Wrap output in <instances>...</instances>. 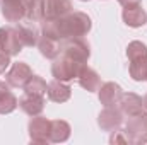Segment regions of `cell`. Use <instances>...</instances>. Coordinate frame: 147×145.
Listing matches in <instances>:
<instances>
[{"mask_svg":"<svg viewBox=\"0 0 147 145\" xmlns=\"http://www.w3.org/2000/svg\"><path fill=\"white\" fill-rule=\"evenodd\" d=\"M127 56L130 62L128 72L130 77L137 82L147 79V46L142 41H132L127 46Z\"/></svg>","mask_w":147,"mask_h":145,"instance_id":"2","label":"cell"},{"mask_svg":"<svg viewBox=\"0 0 147 145\" xmlns=\"http://www.w3.org/2000/svg\"><path fill=\"white\" fill-rule=\"evenodd\" d=\"M46 94H48V99L53 101V103H65V101L70 99L72 89H70V85H67L63 80H57V79H55L53 82L48 84Z\"/></svg>","mask_w":147,"mask_h":145,"instance_id":"17","label":"cell"},{"mask_svg":"<svg viewBox=\"0 0 147 145\" xmlns=\"http://www.w3.org/2000/svg\"><path fill=\"white\" fill-rule=\"evenodd\" d=\"M0 2H2V0H0Z\"/></svg>","mask_w":147,"mask_h":145,"instance_id":"30","label":"cell"},{"mask_svg":"<svg viewBox=\"0 0 147 145\" xmlns=\"http://www.w3.org/2000/svg\"><path fill=\"white\" fill-rule=\"evenodd\" d=\"M50 126H51V121L45 116H39L33 118L28 125V130H29V138L31 142L34 144H48L50 142Z\"/></svg>","mask_w":147,"mask_h":145,"instance_id":"6","label":"cell"},{"mask_svg":"<svg viewBox=\"0 0 147 145\" xmlns=\"http://www.w3.org/2000/svg\"><path fill=\"white\" fill-rule=\"evenodd\" d=\"M146 80H147V79H146Z\"/></svg>","mask_w":147,"mask_h":145,"instance_id":"31","label":"cell"},{"mask_svg":"<svg viewBox=\"0 0 147 145\" xmlns=\"http://www.w3.org/2000/svg\"><path fill=\"white\" fill-rule=\"evenodd\" d=\"M84 63H79L75 62L74 58L67 56V55H60L55 58L53 65H51V75L57 79V80H63V82H70L74 79H77V73L80 70Z\"/></svg>","mask_w":147,"mask_h":145,"instance_id":"4","label":"cell"},{"mask_svg":"<svg viewBox=\"0 0 147 145\" xmlns=\"http://www.w3.org/2000/svg\"><path fill=\"white\" fill-rule=\"evenodd\" d=\"M10 65V55L3 50H0V73L5 72V68Z\"/></svg>","mask_w":147,"mask_h":145,"instance_id":"25","label":"cell"},{"mask_svg":"<svg viewBox=\"0 0 147 145\" xmlns=\"http://www.w3.org/2000/svg\"><path fill=\"white\" fill-rule=\"evenodd\" d=\"M98 91H99V101H101V104H103L105 108L118 106L120 97H121V94H123L121 87H120L118 84H115V82H106V84H103Z\"/></svg>","mask_w":147,"mask_h":145,"instance_id":"13","label":"cell"},{"mask_svg":"<svg viewBox=\"0 0 147 145\" xmlns=\"http://www.w3.org/2000/svg\"><path fill=\"white\" fill-rule=\"evenodd\" d=\"M70 125L63 119H53L50 126V142L53 144H62L70 138Z\"/></svg>","mask_w":147,"mask_h":145,"instance_id":"21","label":"cell"},{"mask_svg":"<svg viewBox=\"0 0 147 145\" xmlns=\"http://www.w3.org/2000/svg\"><path fill=\"white\" fill-rule=\"evenodd\" d=\"M24 91L26 92H33L38 96H46V91H48V84L45 82L43 77L39 75H31V79L26 82L24 85Z\"/></svg>","mask_w":147,"mask_h":145,"instance_id":"23","label":"cell"},{"mask_svg":"<svg viewBox=\"0 0 147 145\" xmlns=\"http://www.w3.org/2000/svg\"><path fill=\"white\" fill-rule=\"evenodd\" d=\"M16 33L19 41L22 43V46H36L38 39H39V33H38L36 26H34V21H29V19H22L19 22H16Z\"/></svg>","mask_w":147,"mask_h":145,"instance_id":"9","label":"cell"},{"mask_svg":"<svg viewBox=\"0 0 147 145\" xmlns=\"http://www.w3.org/2000/svg\"><path fill=\"white\" fill-rule=\"evenodd\" d=\"M123 133L127 135L130 144H144L147 142V113L140 111L137 114L128 116L125 121Z\"/></svg>","mask_w":147,"mask_h":145,"instance_id":"3","label":"cell"},{"mask_svg":"<svg viewBox=\"0 0 147 145\" xmlns=\"http://www.w3.org/2000/svg\"><path fill=\"white\" fill-rule=\"evenodd\" d=\"M19 106L17 97L12 94L10 85L3 80H0V114H9Z\"/></svg>","mask_w":147,"mask_h":145,"instance_id":"19","label":"cell"},{"mask_svg":"<svg viewBox=\"0 0 147 145\" xmlns=\"http://www.w3.org/2000/svg\"><path fill=\"white\" fill-rule=\"evenodd\" d=\"M72 12L70 0H45V19H58Z\"/></svg>","mask_w":147,"mask_h":145,"instance_id":"15","label":"cell"},{"mask_svg":"<svg viewBox=\"0 0 147 145\" xmlns=\"http://www.w3.org/2000/svg\"><path fill=\"white\" fill-rule=\"evenodd\" d=\"M118 2H120V5H121V7H125V9H127V7L140 5V2H142V0H118Z\"/></svg>","mask_w":147,"mask_h":145,"instance_id":"26","label":"cell"},{"mask_svg":"<svg viewBox=\"0 0 147 145\" xmlns=\"http://www.w3.org/2000/svg\"><path fill=\"white\" fill-rule=\"evenodd\" d=\"M26 7V19L29 21H43L45 19V0H22Z\"/></svg>","mask_w":147,"mask_h":145,"instance_id":"22","label":"cell"},{"mask_svg":"<svg viewBox=\"0 0 147 145\" xmlns=\"http://www.w3.org/2000/svg\"><path fill=\"white\" fill-rule=\"evenodd\" d=\"M80 2H87V0H80Z\"/></svg>","mask_w":147,"mask_h":145,"instance_id":"28","label":"cell"},{"mask_svg":"<svg viewBox=\"0 0 147 145\" xmlns=\"http://www.w3.org/2000/svg\"><path fill=\"white\" fill-rule=\"evenodd\" d=\"M118 108L121 109L123 114L132 116V114H137V113L144 111V101H142L140 96H137L134 92H123L121 97H120Z\"/></svg>","mask_w":147,"mask_h":145,"instance_id":"16","label":"cell"},{"mask_svg":"<svg viewBox=\"0 0 147 145\" xmlns=\"http://www.w3.org/2000/svg\"><path fill=\"white\" fill-rule=\"evenodd\" d=\"M142 101H144V109L147 111V94L144 96V99H142Z\"/></svg>","mask_w":147,"mask_h":145,"instance_id":"27","label":"cell"},{"mask_svg":"<svg viewBox=\"0 0 147 145\" xmlns=\"http://www.w3.org/2000/svg\"><path fill=\"white\" fill-rule=\"evenodd\" d=\"M123 123V113L118 106H110V108H105L99 116H98V125L101 126V130L105 132H115L121 126Z\"/></svg>","mask_w":147,"mask_h":145,"instance_id":"7","label":"cell"},{"mask_svg":"<svg viewBox=\"0 0 147 145\" xmlns=\"http://www.w3.org/2000/svg\"><path fill=\"white\" fill-rule=\"evenodd\" d=\"M62 53L74 58L79 63H86L91 56V46L84 38H67L60 41Z\"/></svg>","mask_w":147,"mask_h":145,"instance_id":"5","label":"cell"},{"mask_svg":"<svg viewBox=\"0 0 147 145\" xmlns=\"http://www.w3.org/2000/svg\"><path fill=\"white\" fill-rule=\"evenodd\" d=\"M36 46H38V50H39V53L45 58H50V60H55L60 55V51H62V46H60L58 39H53V38L45 36V34L39 36Z\"/></svg>","mask_w":147,"mask_h":145,"instance_id":"20","label":"cell"},{"mask_svg":"<svg viewBox=\"0 0 147 145\" xmlns=\"http://www.w3.org/2000/svg\"><path fill=\"white\" fill-rule=\"evenodd\" d=\"M0 50H2V48H0Z\"/></svg>","mask_w":147,"mask_h":145,"instance_id":"29","label":"cell"},{"mask_svg":"<svg viewBox=\"0 0 147 145\" xmlns=\"http://www.w3.org/2000/svg\"><path fill=\"white\" fill-rule=\"evenodd\" d=\"M123 22L128 28H142L147 22V12L142 9V5H135V7H127L123 9Z\"/></svg>","mask_w":147,"mask_h":145,"instance_id":"18","label":"cell"},{"mask_svg":"<svg viewBox=\"0 0 147 145\" xmlns=\"http://www.w3.org/2000/svg\"><path fill=\"white\" fill-rule=\"evenodd\" d=\"M111 144H128V138H127V135L123 133V130L120 132V130H115V133L111 135L110 138Z\"/></svg>","mask_w":147,"mask_h":145,"instance_id":"24","label":"cell"},{"mask_svg":"<svg viewBox=\"0 0 147 145\" xmlns=\"http://www.w3.org/2000/svg\"><path fill=\"white\" fill-rule=\"evenodd\" d=\"M77 82L82 89L89 91V92H94L101 87V79L96 70H92L91 67H87L86 63L80 67V70L77 73Z\"/></svg>","mask_w":147,"mask_h":145,"instance_id":"14","label":"cell"},{"mask_svg":"<svg viewBox=\"0 0 147 145\" xmlns=\"http://www.w3.org/2000/svg\"><path fill=\"white\" fill-rule=\"evenodd\" d=\"M31 75H33V70H31V67L28 63L17 62V63H14L10 67L9 72L5 73V80H7V84L10 87H22L24 89V85L31 79Z\"/></svg>","mask_w":147,"mask_h":145,"instance_id":"8","label":"cell"},{"mask_svg":"<svg viewBox=\"0 0 147 145\" xmlns=\"http://www.w3.org/2000/svg\"><path fill=\"white\" fill-rule=\"evenodd\" d=\"M19 108L29 116H38L45 108V96H38L24 91V94L19 97Z\"/></svg>","mask_w":147,"mask_h":145,"instance_id":"12","label":"cell"},{"mask_svg":"<svg viewBox=\"0 0 147 145\" xmlns=\"http://www.w3.org/2000/svg\"><path fill=\"white\" fill-rule=\"evenodd\" d=\"M2 15L7 22H19L26 19V7L22 0H2Z\"/></svg>","mask_w":147,"mask_h":145,"instance_id":"11","label":"cell"},{"mask_svg":"<svg viewBox=\"0 0 147 145\" xmlns=\"http://www.w3.org/2000/svg\"><path fill=\"white\" fill-rule=\"evenodd\" d=\"M92 28L91 17L84 12H70L58 19H43L41 33L53 39H67V38H82Z\"/></svg>","mask_w":147,"mask_h":145,"instance_id":"1","label":"cell"},{"mask_svg":"<svg viewBox=\"0 0 147 145\" xmlns=\"http://www.w3.org/2000/svg\"><path fill=\"white\" fill-rule=\"evenodd\" d=\"M0 48L10 56L19 55L22 51V43L19 41L14 28H0Z\"/></svg>","mask_w":147,"mask_h":145,"instance_id":"10","label":"cell"}]
</instances>
